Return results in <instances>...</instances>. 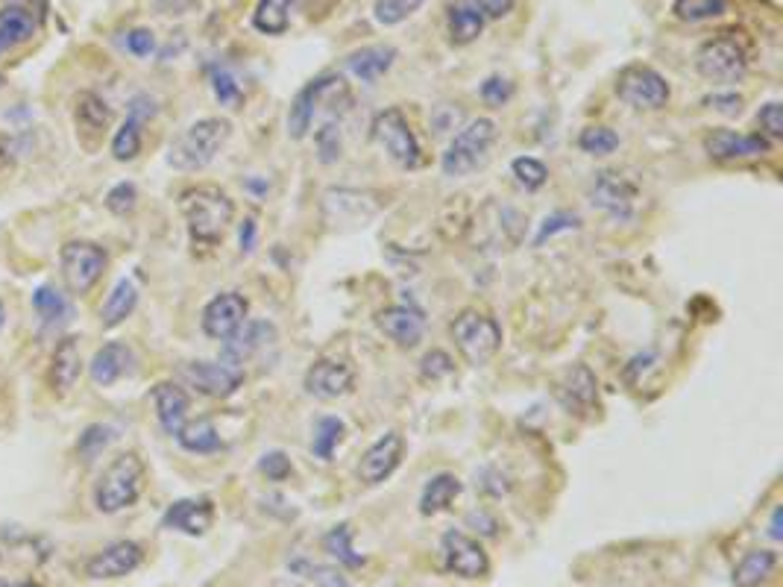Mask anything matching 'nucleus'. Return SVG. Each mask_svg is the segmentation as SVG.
Instances as JSON below:
<instances>
[{
	"label": "nucleus",
	"mask_w": 783,
	"mask_h": 587,
	"mask_svg": "<svg viewBox=\"0 0 783 587\" xmlns=\"http://www.w3.org/2000/svg\"><path fill=\"white\" fill-rule=\"evenodd\" d=\"M0 329H3V303H0Z\"/></svg>",
	"instance_id": "nucleus-60"
},
{
	"label": "nucleus",
	"mask_w": 783,
	"mask_h": 587,
	"mask_svg": "<svg viewBox=\"0 0 783 587\" xmlns=\"http://www.w3.org/2000/svg\"><path fill=\"white\" fill-rule=\"evenodd\" d=\"M461 494V479L452 476V473H437L426 482L423 488V497H420V514L423 517H435L440 511H446L455 497Z\"/></svg>",
	"instance_id": "nucleus-30"
},
{
	"label": "nucleus",
	"mask_w": 783,
	"mask_h": 587,
	"mask_svg": "<svg viewBox=\"0 0 783 587\" xmlns=\"http://www.w3.org/2000/svg\"><path fill=\"white\" fill-rule=\"evenodd\" d=\"M511 94H514V86L505 80V77H487L484 83H481V97H484V103H490V106H502V103H508L511 100Z\"/></svg>",
	"instance_id": "nucleus-51"
},
{
	"label": "nucleus",
	"mask_w": 783,
	"mask_h": 587,
	"mask_svg": "<svg viewBox=\"0 0 783 587\" xmlns=\"http://www.w3.org/2000/svg\"><path fill=\"white\" fill-rule=\"evenodd\" d=\"M267 338H273V326L270 323H247V326H241L232 338H226V350H223V356L229 359V362H247L256 350H261L264 344H267Z\"/></svg>",
	"instance_id": "nucleus-29"
},
{
	"label": "nucleus",
	"mask_w": 783,
	"mask_h": 587,
	"mask_svg": "<svg viewBox=\"0 0 783 587\" xmlns=\"http://www.w3.org/2000/svg\"><path fill=\"white\" fill-rule=\"evenodd\" d=\"M6 6L27 9L30 15H36V21H39V24H44V18H47V0H6Z\"/></svg>",
	"instance_id": "nucleus-55"
},
{
	"label": "nucleus",
	"mask_w": 783,
	"mask_h": 587,
	"mask_svg": "<svg viewBox=\"0 0 783 587\" xmlns=\"http://www.w3.org/2000/svg\"><path fill=\"white\" fill-rule=\"evenodd\" d=\"M317 147H320V162H335L341 156V133L335 127V118L326 121L320 130H317Z\"/></svg>",
	"instance_id": "nucleus-48"
},
{
	"label": "nucleus",
	"mask_w": 783,
	"mask_h": 587,
	"mask_svg": "<svg viewBox=\"0 0 783 587\" xmlns=\"http://www.w3.org/2000/svg\"><path fill=\"white\" fill-rule=\"evenodd\" d=\"M452 338L464 362L481 367L487 364L502 347V326L496 317H490L481 309H464L452 320Z\"/></svg>",
	"instance_id": "nucleus-4"
},
{
	"label": "nucleus",
	"mask_w": 783,
	"mask_h": 587,
	"mask_svg": "<svg viewBox=\"0 0 783 587\" xmlns=\"http://www.w3.org/2000/svg\"><path fill=\"white\" fill-rule=\"evenodd\" d=\"M778 567V552L772 549H754L745 552L737 570H734V587H757L763 585Z\"/></svg>",
	"instance_id": "nucleus-31"
},
{
	"label": "nucleus",
	"mask_w": 783,
	"mask_h": 587,
	"mask_svg": "<svg viewBox=\"0 0 783 587\" xmlns=\"http://www.w3.org/2000/svg\"><path fill=\"white\" fill-rule=\"evenodd\" d=\"M748 62V47L737 33H719L696 50V71L710 83H740Z\"/></svg>",
	"instance_id": "nucleus-5"
},
{
	"label": "nucleus",
	"mask_w": 783,
	"mask_h": 587,
	"mask_svg": "<svg viewBox=\"0 0 783 587\" xmlns=\"http://www.w3.org/2000/svg\"><path fill=\"white\" fill-rule=\"evenodd\" d=\"M18 587H42V585H39V582H21Z\"/></svg>",
	"instance_id": "nucleus-59"
},
{
	"label": "nucleus",
	"mask_w": 783,
	"mask_h": 587,
	"mask_svg": "<svg viewBox=\"0 0 783 587\" xmlns=\"http://www.w3.org/2000/svg\"><path fill=\"white\" fill-rule=\"evenodd\" d=\"M728 3L731 0H675L672 12H675V18H681L687 24H701V21L725 15Z\"/></svg>",
	"instance_id": "nucleus-37"
},
{
	"label": "nucleus",
	"mask_w": 783,
	"mask_h": 587,
	"mask_svg": "<svg viewBox=\"0 0 783 587\" xmlns=\"http://www.w3.org/2000/svg\"><path fill=\"white\" fill-rule=\"evenodd\" d=\"M479 3L487 18H502V15H508L511 6H514V0H479Z\"/></svg>",
	"instance_id": "nucleus-56"
},
{
	"label": "nucleus",
	"mask_w": 783,
	"mask_h": 587,
	"mask_svg": "<svg viewBox=\"0 0 783 587\" xmlns=\"http://www.w3.org/2000/svg\"><path fill=\"white\" fill-rule=\"evenodd\" d=\"M443 561H446V570L461 576V579H484L487 570H490V558L484 552L476 538L452 529L443 535Z\"/></svg>",
	"instance_id": "nucleus-13"
},
{
	"label": "nucleus",
	"mask_w": 783,
	"mask_h": 587,
	"mask_svg": "<svg viewBox=\"0 0 783 587\" xmlns=\"http://www.w3.org/2000/svg\"><path fill=\"white\" fill-rule=\"evenodd\" d=\"M578 215H569V212H558V215H552V218H546L543 226H540V232H537V238H534V244H543L546 238H552L555 232H561V229H578Z\"/></svg>",
	"instance_id": "nucleus-52"
},
{
	"label": "nucleus",
	"mask_w": 783,
	"mask_h": 587,
	"mask_svg": "<svg viewBox=\"0 0 783 587\" xmlns=\"http://www.w3.org/2000/svg\"><path fill=\"white\" fill-rule=\"evenodd\" d=\"M130 364V347L121 344V341H109V344H103V347L94 353V359H91V379H94L100 388H109V385H115V382L130 370Z\"/></svg>",
	"instance_id": "nucleus-27"
},
{
	"label": "nucleus",
	"mask_w": 783,
	"mask_h": 587,
	"mask_svg": "<svg viewBox=\"0 0 783 587\" xmlns=\"http://www.w3.org/2000/svg\"><path fill=\"white\" fill-rule=\"evenodd\" d=\"M212 89H215V97L223 106H238L241 103V86H238V80L226 68L212 71Z\"/></svg>",
	"instance_id": "nucleus-45"
},
{
	"label": "nucleus",
	"mask_w": 783,
	"mask_h": 587,
	"mask_svg": "<svg viewBox=\"0 0 783 587\" xmlns=\"http://www.w3.org/2000/svg\"><path fill=\"white\" fill-rule=\"evenodd\" d=\"M455 370V362H452V356L449 353H443V350H432V353H426L423 356V362H420V373H423V379H443V376H449Z\"/></svg>",
	"instance_id": "nucleus-49"
},
{
	"label": "nucleus",
	"mask_w": 783,
	"mask_h": 587,
	"mask_svg": "<svg viewBox=\"0 0 783 587\" xmlns=\"http://www.w3.org/2000/svg\"><path fill=\"white\" fill-rule=\"evenodd\" d=\"M127 50H130L132 56H150L153 50H156V36L147 30V27H135L127 33Z\"/></svg>",
	"instance_id": "nucleus-53"
},
{
	"label": "nucleus",
	"mask_w": 783,
	"mask_h": 587,
	"mask_svg": "<svg viewBox=\"0 0 783 587\" xmlns=\"http://www.w3.org/2000/svg\"><path fill=\"white\" fill-rule=\"evenodd\" d=\"M135 203H138V191H135L132 182H118V185L106 194V209H109L112 215H118V218H127L132 209H135Z\"/></svg>",
	"instance_id": "nucleus-44"
},
{
	"label": "nucleus",
	"mask_w": 783,
	"mask_h": 587,
	"mask_svg": "<svg viewBox=\"0 0 783 587\" xmlns=\"http://www.w3.org/2000/svg\"><path fill=\"white\" fill-rule=\"evenodd\" d=\"M112 438H115L112 426L94 423V426H88L86 432L80 435V441H77V455H80L83 461H91V458H97L100 452L112 444Z\"/></svg>",
	"instance_id": "nucleus-41"
},
{
	"label": "nucleus",
	"mask_w": 783,
	"mask_h": 587,
	"mask_svg": "<svg viewBox=\"0 0 783 587\" xmlns=\"http://www.w3.org/2000/svg\"><path fill=\"white\" fill-rule=\"evenodd\" d=\"M215 523V505L212 499H176L174 505H168L165 517H162V529L182 532L191 538H200L212 529Z\"/></svg>",
	"instance_id": "nucleus-19"
},
{
	"label": "nucleus",
	"mask_w": 783,
	"mask_h": 587,
	"mask_svg": "<svg viewBox=\"0 0 783 587\" xmlns=\"http://www.w3.org/2000/svg\"><path fill=\"white\" fill-rule=\"evenodd\" d=\"M355 385V370L347 359L323 356L305 370V391L317 400H338L347 397Z\"/></svg>",
	"instance_id": "nucleus-12"
},
{
	"label": "nucleus",
	"mask_w": 783,
	"mask_h": 587,
	"mask_svg": "<svg viewBox=\"0 0 783 587\" xmlns=\"http://www.w3.org/2000/svg\"><path fill=\"white\" fill-rule=\"evenodd\" d=\"M259 470L270 479V482H282V479H288L291 473H294V467H291V458L285 455V452L273 450V452H264L259 461Z\"/></svg>",
	"instance_id": "nucleus-47"
},
{
	"label": "nucleus",
	"mask_w": 783,
	"mask_h": 587,
	"mask_svg": "<svg viewBox=\"0 0 783 587\" xmlns=\"http://www.w3.org/2000/svg\"><path fill=\"white\" fill-rule=\"evenodd\" d=\"M496 141V124L490 118H479L473 124H467L458 136L452 138V144L446 147L440 168L446 177H467L473 171H479L481 165L490 156V147Z\"/></svg>",
	"instance_id": "nucleus-6"
},
{
	"label": "nucleus",
	"mask_w": 783,
	"mask_h": 587,
	"mask_svg": "<svg viewBox=\"0 0 783 587\" xmlns=\"http://www.w3.org/2000/svg\"><path fill=\"white\" fill-rule=\"evenodd\" d=\"M511 171H514V177H517V182H520L525 191H537V188H543L546 180H549L546 165H543L540 159H531V156H520V159H514Z\"/></svg>",
	"instance_id": "nucleus-43"
},
{
	"label": "nucleus",
	"mask_w": 783,
	"mask_h": 587,
	"mask_svg": "<svg viewBox=\"0 0 783 587\" xmlns=\"http://www.w3.org/2000/svg\"><path fill=\"white\" fill-rule=\"evenodd\" d=\"M402 452H405V441H402L399 432L382 435L379 441H373V444L364 450V455H361V461H358V479H361L364 485H382L393 470L399 467Z\"/></svg>",
	"instance_id": "nucleus-16"
},
{
	"label": "nucleus",
	"mask_w": 783,
	"mask_h": 587,
	"mask_svg": "<svg viewBox=\"0 0 783 587\" xmlns=\"http://www.w3.org/2000/svg\"><path fill=\"white\" fill-rule=\"evenodd\" d=\"M373 138L385 147V153L391 156L402 171H417L423 165V150L420 141L414 136L408 118L402 115V109H385L373 118Z\"/></svg>",
	"instance_id": "nucleus-7"
},
{
	"label": "nucleus",
	"mask_w": 783,
	"mask_h": 587,
	"mask_svg": "<svg viewBox=\"0 0 783 587\" xmlns=\"http://www.w3.org/2000/svg\"><path fill=\"white\" fill-rule=\"evenodd\" d=\"M83 373V356L77 338H59L47 367V385L56 397H65Z\"/></svg>",
	"instance_id": "nucleus-20"
},
{
	"label": "nucleus",
	"mask_w": 783,
	"mask_h": 587,
	"mask_svg": "<svg viewBox=\"0 0 783 587\" xmlns=\"http://www.w3.org/2000/svg\"><path fill=\"white\" fill-rule=\"evenodd\" d=\"M326 83H329V74L311 80V83L294 97L291 112H288V136L294 138V141L308 136L311 124H314V115H317V109H320V97H323Z\"/></svg>",
	"instance_id": "nucleus-25"
},
{
	"label": "nucleus",
	"mask_w": 783,
	"mask_h": 587,
	"mask_svg": "<svg viewBox=\"0 0 783 587\" xmlns=\"http://www.w3.org/2000/svg\"><path fill=\"white\" fill-rule=\"evenodd\" d=\"M297 567H303L305 576L317 587H352L338 567H329V564H297Z\"/></svg>",
	"instance_id": "nucleus-46"
},
{
	"label": "nucleus",
	"mask_w": 783,
	"mask_h": 587,
	"mask_svg": "<svg viewBox=\"0 0 783 587\" xmlns=\"http://www.w3.org/2000/svg\"><path fill=\"white\" fill-rule=\"evenodd\" d=\"M291 6H294V0H259L256 12H253L256 30L267 36H282L291 24Z\"/></svg>",
	"instance_id": "nucleus-34"
},
{
	"label": "nucleus",
	"mask_w": 783,
	"mask_h": 587,
	"mask_svg": "<svg viewBox=\"0 0 783 587\" xmlns=\"http://www.w3.org/2000/svg\"><path fill=\"white\" fill-rule=\"evenodd\" d=\"M153 406L159 414V423L168 435H176L188 423V394L176 382H159L153 388Z\"/></svg>",
	"instance_id": "nucleus-24"
},
{
	"label": "nucleus",
	"mask_w": 783,
	"mask_h": 587,
	"mask_svg": "<svg viewBox=\"0 0 783 587\" xmlns=\"http://www.w3.org/2000/svg\"><path fill=\"white\" fill-rule=\"evenodd\" d=\"M637 200H640L637 185L622 177L619 171H599L590 185V203L616 221H628L637 209Z\"/></svg>",
	"instance_id": "nucleus-11"
},
{
	"label": "nucleus",
	"mask_w": 783,
	"mask_h": 587,
	"mask_svg": "<svg viewBox=\"0 0 783 587\" xmlns=\"http://www.w3.org/2000/svg\"><path fill=\"white\" fill-rule=\"evenodd\" d=\"M578 147L590 156H608L619 147V136L608 130V127H587L581 136H578Z\"/></svg>",
	"instance_id": "nucleus-42"
},
{
	"label": "nucleus",
	"mask_w": 783,
	"mask_h": 587,
	"mask_svg": "<svg viewBox=\"0 0 783 587\" xmlns=\"http://www.w3.org/2000/svg\"><path fill=\"white\" fill-rule=\"evenodd\" d=\"M423 3H426V0H376L373 15H376L379 24L396 27V24H402L405 18H411Z\"/></svg>",
	"instance_id": "nucleus-40"
},
{
	"label": "nucleus",
	"mask_w": 783,
	"mask_h": 587,
	"mask_svg": "<svg viewBox=\"0 0 783 587\" xmlns=\"http://www.w3.org/2000/svg\"><path fill=\"white\" fill-rule=\"evenodd\" d=\"M179 376L185 379L188 388H194L197 394L203 397H212V400H226L232 397L241 382H244V373L232 364H220V362H188L179 367Z\"/></svg>",
	"instance_id": "nucleus-10"
},
{
	"label": "nucleus",
	"mask_w": 783,
	"mask_h": 587,
	"mask_svg": "<svg viewBox=\"0 0 783 587\" xmlns=\"http://www.w3.org/2000/svg\"><path fill=\"white\" fill-rule=\"evenodd\" d=\"M393 62H396V47L391 45H367L347 56L349 74L358 77L361 83H376L391 71Z\"/></svg>",
	"instance_id": "nucleus-26"
},
{
	"label": "nucleus",
	"mask_w": 783,
	"mask_h": 587,
	"mask_svg": "<svg viewBox=\"0 0 783 587\" xmlns=\"http://www.w3.org/2000/svg\"><path fill=\"white\" fill-rule=\"evenodd\" d=\"M0 587H9V585H6V582H3V579H0Z\"/></svg>",
	"instance_id": "nucleus-62"
},
{
	"label": "nucleus",
	"mask_w": 783,
	"mask_h": 587,
	"mask_svg": "<svg viewBox=\"0 0 783 587\" xmlns=\"http://www.w3.org/2000/svg\"><path fill=\"white\" fill-rule=\"evenodd\" d=\"M33 309H36V315L42 317L44 323H59V320H65L68 312H71L65 294H62L59 288H53V285H39V288H36V294H33Z\"/></svg>",
	"instance_id": "nucleus-35"
},
{
	"label": "nucleus",
	"mask_w": 783,
	"mask_h": 587,
	"mask_svg": "<svg viewBox=\"0 0 783 587\" xmlns=\"http://www.w3.org/2000/svg\"><path fill=\"white\" fill-rule=\"evenodd\" d=\"M484 24H487V15L479 0H455L446 12L449 42L458 47L473 45L484 33Z\"/></svg>",
	"instance_id": "nucleus-23"
},
{
	"label": "nucleus",
	"mask_w": 783,
	"mask_h": 587,
	"mask_svg": "<svg viewBox=\"0 0 783 587\" xmlns=\"http://www.w3.org/2000/svg\"><path fill=\"white\" fill-rule=\"evenodd\" d=\"M74 124H77V133L86 144H97L100 136L109 130L112 124V109L106 106V100L94 91H80L74 97Z\"/></svg>",
	"instance_id": "nucleus-22"
},
{
	"label": "nucleus",
	"mask_w": 783,
	"mask_h": 587,
	"mask_svg": "<svg viewBox=\"0 0 783 587\" xmlns=\"http://www.w3.org/2000/svg\"><path fill=\"white\" fill-rule=\"evenodd\" d=\"M253 247H256V221L247 218V221L241 224V250H244V253H253Z\"/></svg>",
	"instance_id": "nucleus-57"
},
{
	"label": "nucleus",
	"mask_w": 783,
	"mask_h": 587,
	"mask_svg": "<svg viewBox=\"0 0 783 587\" xmlns=\"http://www.w3.org/2000/svg\"><path fill=\"white\" fill-rule=\"evenodd\" d=\"M39 27H42V24H39L36 15H30L27 9L3 6V9H0V53L30 42Z\"/></svg>",
	"instance_id": "nucleus-28"
},
{
	"label": "nucleus",
	"mask_w": 783,
	"mask_h": 587,
	"mask_svg": "<svg viewBox=\"0 0 783 587\" xmlns=\"http://www.w3.org/2000/svg\"><path fill=\"white\" fill-rule=\"evenodd\" d=\"M341 438H344V423H341L338 417H323V420L317 423V429H314L311 450H314V455H317V458L329 461V458H332V452L338 450Z\"/></svg>",
	"instance_id": "nucleus-39"
},
{
	"label": "nucleus",
	"mask_w": 783,
	"mask_h": 587,
	"mask_svg": "<svg viewBox=\"0 0 783 587\" xmlns=\"http://www.w3.org/2000/svg\"><path fill=\"white\" fill-rule=\"evenodd\" d=\"M616 94L634 109H663L669 103V83L652 65H628L616 77Z\"/></svg>",
	"instance_id": "nucleus-9"
},
{
	"label": "nucleus",
	"mask_w": 783,
	"mask_h": 587,
	"mask_svg": "<svg viewBox=\"0 0 783 587\" xmlns=\"http://www.w3.org/2000/svg\"><path fill=\"white\" fill-rule=\"evenodd\" d=\"M323 549L338 561V564H344V567H361L364 564V558L352 549V529H349V523H341V526H335L326 538H323Z\"/></svg>",
	"instance_id": "nucleus-36"
},
{
	"label": "nucleus",
	"mask_w": 783,
	"mask_h": 587,
	"mask_svg": "<svg viewBox=\"0 0 783 587\" xmlns=\"http://www.w3.org/2000/svg\"><path fill=\"white\" fill-rule=\"evenodd\" d=\"M769 138L754 133V136H740L734 130H710L704 136V150L716 162H737V159H754L769 153Z\"/></svg>",
	"instance_id": "nucleus-17"
},
{
	"label": "nucleus",
	"mask_w": 783,
	"mask_h": 587,
	"mask_svg": "<svg viewBox=\"0 0 783 587\" xmlns=\"http://www.w3.org/2000/svg\"><path fill=\"white\" fill-rule=\"evenodd\" d=\"M3 86H6V77H3V74H0V89H3Z\"/></svg>",
	"instance_id": "nucleus-61"
},
{
	"label": "nucleus",
	"mask_w": 783,
	"mask_h": 587,
	"mask_svg": "<svg viewBox=\"0 0 783 587\" xmlns=\"http://www.w3.org/2000/svg\"><path fill=\"white\" fill-rule=\"evenodd\" d=\"M141 153V121L127 115V121L118 127V133L112 138V156L118 162H132Z\"/></svg>",
	"instance_id": "nucleus-38"
},
{
	"label": "nucleus",
	"mask_w": 783,
	"mask_h": 587,
	"mask_svg": "<svg viewBox=\"0 0 783 587\" xmlns=\"http://www.w3.org/2000/svg\"><path fill=\"white\" fill-rule=\"evenodd\" d=\"M144 491V461L135 452H121L97 479L94 505L100 514H118L138 502Z\"/></svg>",
	"instance_id": "nucleus-3"
},
{
	"label": "nucleus",
	"mask_w": 783,
	"mask_h": 587,
	"mask_svg": "<svg viewBox=\"0 0 783 587\" xmlns=\"http://www.w3.org/2000/svg\"><path fill=\"white\" fill-rule=\"evenodd\" d=\"M232 136V124L226 118L194 121L168 150V165L176 171H203L215 162L223 144Z\"/></svg>",
	"instance_id": "nucleus-2"
},
{
	"label": "nucleus",
	"mask_w": 783,
	"mask_h": 587,
	"mask_svg": "<svg viewBox=\"0 0 783 587\" xmlns=\"http://www.w3.org/2000/svg\"><path fill=\"white\" fill-rule=\"evenodd\" d=\"M247 312H250V303L244 294L223 291L218 297H212L209 306L203 309V332L215 341H226L244 326Z\"/></svg>",
	"instance_id": "nucleus-14"
},
{
	"label": "nucleus",
	"mask_w": 783,
	"mask_h": 587,
	"mask_svg": "<svg viewBox=\"0 0 783 587\" xmlns=\"http://www.w3.org/2000/svg\"><path fill=\"white\" fill-rule=\"evenodd\" d=\"M704 103H707L710 109L722 112V115H740L742 109V97L740 94H734V91H728V94H713V97H707Z\"/></svg>",
	"instance_id": "nucleus-54"
},
{
	"label": "nucleus",
	"mask_w": 783,
	"mask_h": 587,
	"mask_svg": "<svg viewBox=\"0 0 783 587\" xmlns=\"http://www.w3.org/2000/svg\"><path fill=\"white\" fill-rule=\"evenodd\" d=\"M179 212L185 218L191 244L209 250L223 241L235 218V203L218 185H191L179 194Z\"/></svg>",
	"instance_id": "nucleus-1"
},
{
	"label": "nucleus",
	"mask_w": 783,
	"mask_h": 587,
	"mask_svg": "<svg viewBox=\"0 0 783 587\" xmlns=\"http://www.w3.org/2000/svg\"><path fill=\"white\" fill-rule=\"evenodd\" d=\"M376 326L391 338L396 347H417L423 341L426 332V320L420 312L408 309V306H388L382 312H376Z\"/></svg>",
	"instance_id": "nucleus-21"
},
{
	"label": "nucleus",
	"mask_w": 783,
	"mask_h": 587,
	"mask_svg": "<svg viewBox=\"0 0 783 587\" xmlns=\"http://www.w3.org/2000/svg\"><path fill=\"white\" fill-rule=\"evenodd\" d=\"M558 400L572 414H587L599 406V382L587 364H572L566 367L561 382H558Z\"/></svg>",
	"instance_id": "nucleus-18"
},
{
	"label": "nucleus",
	"mask_w": 783,
	"mask_h": 587,
	"mask_svg": "<svg viewBox=\"0 0 783 587\" xmlns=\"http://www.w3.org/2000/svg\"><path fill=\"white\" fill-rule=\"evenodd\" d=\"M144 561V549L135 541L109 543L100 549L86 564V576L94 582H109V579H124L132 570H138Z\"/></svg>",
	"instance_id": "nucleus-15"
},
{
	"label": "nucleus",
	"mask_w": 783,
	"mask_h": 587,
	"mask_svg": "<svg viewBox=\"0 0 783 587\" xmlns=\"http://www.w3.org/2000/svg\"><path fill=\"white\" fill-rule=\"evenodd\" d=\"M179 441V447L188 452H197V455H206V452H218L223 444H220L218 429L212 420H191L185 423L179 432L174 435Z\"/></svg>",
	"instance_id": "nucleus-33"
},
{
	"label": "nucleus",
	"mask_w": 783,
	"mask_h": 587,
	"mask_svg": "<svg viewBox=\"0 0 783 587\" xmlns=\"http://www.w3.org/2000/svg\"><path fill=\"white\" fill-rule=\"evenodd\" d=\"M757 127L763 130L760 136L766 138H781L783 136V109L781 103H766L760 112H757Z\"/></svg>",
	"instance_id": "nucleus-50"
},
{
	"label": "nucleus",
	"mask_w": 783,
	"mask_h": 587,
	"mask_svg": "<svg viewBox=\"0 0 783 587\" xmlns=\"http://www.w3.org/2000/svg\"><path fill=\"white\" fill-rule=\"evenodd\" d=\"M781 520H783V511H781V505H778V508L772 511V523H769V538H772V541H781L783 538Z\"/></svg>",
	"instance_id": "nucleus-58"
},
{
	"label": "nucleus",
	"mask_w": 783,
	"mask_h": 587,
	"mask_svg": "<svg viewBox=\"0 0 783 587\" xmlns=\"http://www.w3.org/2000/svg\"><path fill=\"white\" fill-rule=\"evenodd\" d=\"M135 306H138V288L132 285V279H121V282L112 288V294L106 297L103 309H100L103 326L112 329V326L124 323V320L135 312Z\"/></svg>",
	"instance_id": "nucleus-32"
},
{
	"label": "nucleus",
	"mask_w": 783,
	"mask_h": 587,
	"mask_svg": "<svg viewBox=\"0 0 783 587\" xmlns=\"http://www.w3.org/2000/svg\"><path fill=\"white\" fill-rule=\"evenodd\" d=\"M62 276L74 294H88L109 268V253L94 241H68L59 253Z\"/></svg>",
	"instance_id": "nucleus-8"
}]
</instances>
